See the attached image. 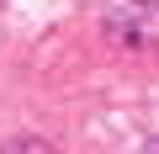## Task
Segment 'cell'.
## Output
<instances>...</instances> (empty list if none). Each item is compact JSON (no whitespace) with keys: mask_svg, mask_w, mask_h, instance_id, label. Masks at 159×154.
Returning a JSON list of instances; mask_svg holds the SVG:
<instances>
[{"mask_svg":"<svg viewBox=\"0 0 159 154\" xmlns=\"http://www.w3.org/2000/svg\"><path fill=\"white\" fill-rule=\"evenodd\" d=\"M101 32L133 53L159 48V0H111L101 16Z\"/></svg>","mask_w":159,"mask_h":154,"instance_id":"cell-1","label":"cell"},{"mask_svg":"<svg viewBox=\"0 0 159 154\" xmlns=\"http://www.w3.org/2000/svg\"><path fill=\"white\" fill-rule=\"evenodd\" d=\"M0 154H58V149L43 143V138H32V133H21V138H6V143H0Z\"/></svg>","mask_w":159,"mask_h":154,"instance_id":"cell-2","label":"cell"},{"mask_svg":"<svg viewBox=\"0 0 159 154\" xmlns=\"http://www.w3.org/2000/svg\"><path fill=\"white\" fill-rule=\"evenodd\" d=\"M138 154H159V138H148V143H138Z\"/></svg>","mask_w":159,"mask_h":154,"instance_id":"cell-3","label":"cell"}]
</instances>
